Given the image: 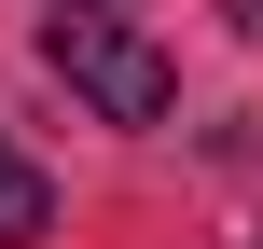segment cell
Listing matches in <instances>:
<instances>
[{
  "label": "cell",
  "instance_id": "obj_1",
  "mask_svg": "<svg viewBox=\"0 0 263 249\" xmlns=\"http://www.w3.org/2000/svg\"><path fill=\"white\" fill-rule=\"evenodd\" d=\"M42 55H55V83H69L97 125H166V97H180L166 42L125 28V14H42Z\"/></svg>",
  "mask_w": 263,
  "mask_h": 249
},
{
  "label": "cell",
  "instance_id": "obj_2",
  "mask_svg": "<svg viewBox=\"0 0 263 249\" xmlns=\"http://www.w3.org/2000/svg\"><path fill=\"white\" fill-rule=\"evenodd\" d=\"M42 236H55V180L0 139V249H42Z\"/></svg>",
  "mask_w": 263,
  "mask_h": 249
},
{
  "label": "cell",
  "instance_id": "obj_3",
  "mask_svg": "<svg viewBox=\"0 0 263 249\" xmlns=\"http://www.w3.org/2000/svg\"><path fill=\"white\" fill-rule=\"evenodd\" d=\"M42 14H125V0H42Z\"/></svg>",
  "mask_w": 263,
  "mask_h": 249
}]
</instances>
